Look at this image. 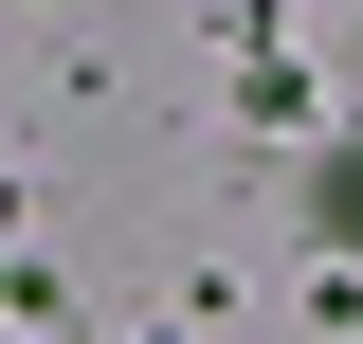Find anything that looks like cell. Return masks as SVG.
<instances>
[{"label":"cell","mask_w":363,"mask_h":344,"mask_svg":"<svg viewBox=\"0 0 363 344\" xmlns=\"http://www.w3.org/2000/svg\"><path fill=\"white\" fill-rule=\"evenodd\" d=\"M309 236H327V254H363V127L309 145Z\"/></svg>","instance_id":"cell-1"}]
</instances>
